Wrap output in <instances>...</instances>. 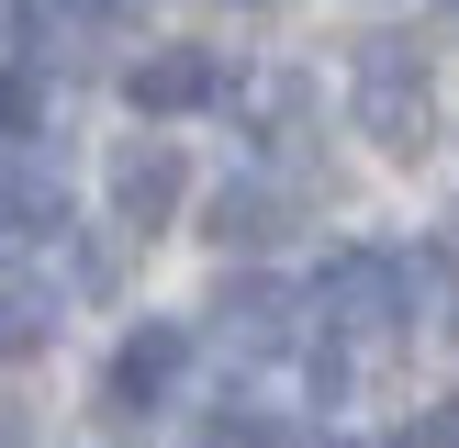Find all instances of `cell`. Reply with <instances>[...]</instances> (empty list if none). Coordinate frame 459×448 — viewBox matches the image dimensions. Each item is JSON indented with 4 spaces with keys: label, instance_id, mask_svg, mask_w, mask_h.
I'll return each instance as SVG.
<instances>
[{
    "label": "cell",
    "instance_id": "6da1fadb",
    "mask_svg": "<svg viewBox=\"0 0 459 448\" xmlns=\"http://www.w3.org/2000/svg\"><path fill=\"white\" fill-rule=\"evenodd\" d=\"M359 134H370L381 157H415L426 134H437V90H426V67L403 56V45H370V56H359Z\"/></svg>",
    "mask_w": 459,
    "mask_h": 448
},
{
    "label": "cell",
    "instance_id": "7a4b0ae2",
    "mask_svg": "<svg viewBox=\"0 0 459 448\" xmlns=\"http://www.w3.org/2000/svg\"><path fill=\"white\" fill-rule=\"evenodd\" d=\"M426 303V269L393 258V246H348V258H325V280H314V314L325 325H393V314Z\"/></svg>",
    "mask_w": 459,
    "mask_h": 448
},
{
    "label": "cell",
    "instance_id": "3957f363",
    "mask_svg": "<svg viewBox=\"0 0 459 448\" xmlns=\"http://www.w3.org/2000/svg\"><path fill=\"white\" fill-rule=\"evenodd\" d=\"M213 90H224L213 45H157V56H134V67H124V101H134V112H202Z\"/></svg>",
    "mask_w": 459,
    "mask_h": 448
},
{
    "label": "cell",
    "instance_id": "277c9868",
    "mask_svg": "<svg viewBox=\"0 0 459 448\" xmlns=\"http://www.w3.org/2000/svg\"><path fill=\"white\" fill-rule=\"evenodd\" d=\"M179 191H191L179 146H124V157H112V213H124L134 236H157V224L179 213Z\"/></svg>",
    "mask_w": 459,
    "mask_h": 448
},
{
    "label": "cell",
    "instance_id": "5b68a950",
    "mask_svg": "<svg viewBox=\"0 0 459 448\" xmlns=\"http://www.w3.org/2000/svg\"><path fill=\"white\" fill-rule=\"evenodd\" d=\"M179 358H191V336H179V325H134L124 348H112L101 392L124 403V415H146V403H157V392H169V381H179Z\"/></svg>",
    "mask_w": 459,
    "mask_h": 448
},
{
    "label": "cell",
    "instance_id": "8992f818",
    "mask_svg": "<svg viewBox=\"0 0 459 448\" xmlns=\"http://www.w3.org/2000/svg\"><path fill=\"white\" fill-rule=\"evenodd\" d=\"M213 314H224L213 336H224V348H236V358H269V348H281V336H291V291H281V280H236V291H224Z\"/></svg>",
    "mask_w": 459,
    "mask_h": 448
},
{
    "label": "cell",
    "instance_id": "52a82bcc",
    "mask_svg": "<svg viewBox=\"0 0 459 448\" xmlns=\"http://www.w3.org/2000/svg\"><path fill=\"white\" fill-rule=\"evenodd\" d=\"M213 236L224 246H269L281 236V191H269V179H224L213 191Z\"/></svg>",
    "mask_w": 459,
    "mask_h": 448
},
{
    "label": "cell",
    "instance_id": "ba28073f",
    "mask_svg": "<svg viewBox=\"0 0 459 448\" xmlns=\"http://www.w3.org/2000/svg\"><path fill=\"white\" fill-rule=\"evenodd\" d=\"M191 448H269V415L258 403H213V415L191 426Z\"/></svg>",
    "mask_w": 459,
    "mask_h": 448
},
{
    "label": "cell",
    "instance_id": "9c48e42d",
    "mask_svg": "<svg viewBox=\"0 0 459 448\" xmlns=\"http://www.w3.org/2000/svg\"><path fill=\"white\" fill-rule=\"evenodd\" d=\"M34 348H45V291L12 280V358H34Z\"/></svg>",
    "mask_w": 459,
    "mask_h": 448
},
{
    "label": "cell",
    "instance_id": "30bf717a",
    "mask_svg": "<svg viewBox=\"0 0 459 448\" xmlns=\"http://www.w3.org/2000/svg\"><path fill=\"white\" fill-rule=\"evenodd\" d=\"M393 448H459V415H426V426H403Z\"/></svg>",
    "mask_w": 459,
    "mask_h": 448
},
{
    "label": "cell",
    "instance_id": "8fae6325",
    "mask_svg": "<svg viewBox=\"0 0 459 448\" xmlns=\"http://www.w3.org/2000/svg\"><path fill=\"white\" fill-rule=\"evenodd\" d=\"M90 12H124V0H90Z\"/></svg>",
    "mask_w": 459,
    "mask_h": 448
},
{
    "label": "cell",
    "instance_id": "7c38bea8",
    "mask_svg": "<svg viewBox=\"0 0 459 448\" xmlns=\"http://www.w3.org/2000/svg\"><path fill=\"white\" fill-rule=\"evenodd\" d=\"M336 448H348V437H336Z\"/></svg>",
    "mask_w": 459,
    "mask_h": 448
}]
</instances>
